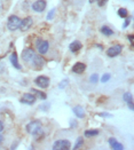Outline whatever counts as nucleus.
I'll use <instances>...</instances> for the list:
<instances>
[{
    "label": "nucleus",
    "instance_id": "nucleus-33",
    "mask_svg": "<svg viewBox=\"0 0 134 150\" xmlns=\"http://www.w3.org/2000/svg\"><path fill=\"white\" fill-rule=\"evenodd\" d=\"M96 0H89V4H93V2H95Z\"/></svg>",
    "mask_w": 134,
    "mask_h": 150
},
{
    "label": "nucleus",
    "instance_id": "nucleus-13",
    "mask_svg": "<svg viewBox=\"0 0 134 150\" xmlns=\"http://www.w3.org/2000/svg\"><path fill=\"white\" fill-rule=\"evenodd\" d=\"M123 99L124 101L127 103V105H128V108L131 109V110H133L134 109V104H133V96H132V94L131 93H124V95H123Z\"/></svg>",
    "mask_w": 134,
    "mask_h": 150
},
{
    "label": "nucleus",
    "instance_id": "nucleus-19",
    "mask_svg": "<svg viewBox=\"0 0 134 150\" xmlns=\"http://www.w3.org/2000/svg\"><path fill=\"white\" fill-rule=\"evenodd\" d=\"M86 138H93V137H96L99 134V131L98 129H87L84 132Z\"/></svg>",
    "mask_w": 134,
    "mask_h": 150
},
{
    "label": "nucleus",
    "instance_id": "nucleus-27",
    "mask_svg": "<svg viewBox=\"0 0 134 150\" xmlns=\"http://www.w3.org/2000/svg\"><path fill=\"white\" fill-rule=\"evenodd\" d=\"M99 116H101V117H104V118H108V117H112V115L111 113H108V112H100L99 113Z\"/></svg>",
    "mask_w": 134,
    "mask_h": 150
},
{
    "label": "nucleus",
    "instance_id": "nucleus-16",
    "mask_svg": "<svg viewBox=\"0 0 134 150\" xmlns=\"http://www.w3.org/2000/svg\"><path fill=\"white\" fill-rule=\"evenodd\" d=\"M72 111L78 118H84V117H85V110H84L83 107H80V105H76V107H73Z\"/></svg>",
    "mask_w": 134,
    "mask_h": 150
},
{
    "label": "nucleus",
    "instance_id": "nucleus-5",
    "mask_svg": "<svg viewBox=\"0 0 134 150\" xmlns=\"http://www.w3.org/2000/svg\"><path fill=\"white\" fill-rule=\"evenodd\" d=\"M36 45H37V50H38L40 55H44V54H46L48 52V48H49L48 41H46V40H38L36 42Z\"/></svg>",
    "mask_w": 134,
    "mask_h": 150
},
{
    "label": "nucleus",
    "instance_id": "nucleus-2",
    "mask_svg": "<svg viewBox=\"0 0 134 150\" xmlns=\"http://www.w3.org/2000/svg\"><path fill=\"white\" fill-rule=\"evenodd\" d=\"M71 148V143L69 140H57L53 144L54 150H69Z\"/></svg>",
    "mask_w": 134,
    "mask_h": 150
},
{
    "label": "nucleus",
    "instance_id": "nucleus-18",
    "mask_svg": "<svg viewBox=\"0 0 134 150\" xmlns=\"http://www.w3.org/2000/svg\"><path fill=\"white\" fill-rule=\"evenodd\" d=\"M101 33H103V35H104V36H107V37H110V36H112V35H113V31L110 29L109 26L103 25V26L101 28Z\"/></svg>",
    "mask_w": 134,
    "mask_h": 150
},
{
    "label": "nucleus",
    "instance_id": "nucleus-20",
    "mask_svg": "<svg viewBox=\"0 0 134 150\" xmlns=\"http://www.w3.org/2000/svg\"><path fill=\"white\" fill-rule=\"evenodd\" d=\"M32 93H35L36 95H38V98L41 99V100H46V98H47V95L44 92H40L38 89H35V88H32Z\"/></svg>",
    "mask_w": 134,
    "mask_h": 150
},
{
    "label": "nucleus",
    "instance_id": "nucleus-10",
    "mask_svg": "<svg viewBox=\"0 0 134 150\" xmlns=\"http://www.w3.org/2000/svg\"><path fill=\"white\" fill-rule=\"evenodd\" d=\"M32 62H33V67L36 69H41L44 65H45V59L41 56V55H35L33 59H32Z\"/></svg>",
    "mask_w": 134,
    "mask_h": 150
},
{
    "label": "nucleus",
    "instance_id": "nucleus-7",
    "mask_svg": "<svg viewBox=\"0 0 134 150\" xmlns=\"http://www.w3.org/2000/svg\"><path fill=\"white\" fill-rule=\"evenodd\" d=\"M35 55H36V52L32 48H26L22 52V59H23V61L28 63L32 62V59H33Z\"/></svg>",
    "mask_w": 134,
    "mask_h": 150
},
{
    "label": "nucleus",
    "instance_id": "nucleus-3",
    "mask_svg": "<svg viewBox=\"0 0 134 150\" xmlns=\"http://www.w3.org/2000/svg\"><path fill=\"white\" fill-rule=\"evenodd\" d=\"M33 24V20H32V17H30V16H26L25 18L23 20H21V24H20V30L22 31V32H26L31 26Z\"/></svg>",
    "mask_w": 134,
    "mask_h": 150
},
{
    "label": "nucleus",
    "instance_id": "nucleus-26",
    "mask_svg": "<svg viewBox=\"0 0 134 150\" xmlns=\"http://www.w3.org/2000/svg\"><path fill=\"white\" fill-rule=\"evenodd\" d=\"M54 15H55V9L53 8V9H50V12H49L48 15H47V20H52V18L54 17Z\"/></svg>",
    "mask_w": 134,
    "mask_h": 150
},
{
    "label": "nucleus",
    "instance_id": "nucleus-23",
    "mask_svg": "<svg viewBox=\"0 0 134 150\" xmlns=\"http://www.w3.org/2000/svg\"><path fill=\"white\" fill-rule=\"evenodd\" d=\"M89 80H91V83L92 84H96L99 81V76L96 74H94V75L91 76V78H89Z\"/></svg>",
    "mask_w": 134,
    "mask_h": 150
},
{
    "label": "nucleus",
    "instance_id": "nucleus-9",
    "mask_svg": "<svg viewBox=\"0 0 134 150\" xmlns=\"http://www.w3.org/2000/svg\"><path fill=\"white\" fill-rule=\"evenodd\" d=\"M46 8V1L45 0H37L32 5V9L37 13H43Z\"/></svg>",
    "mask_w": 134,
    "mask_h": 150
},
{
    "label": "nucleus",
    "instance_id": "nucleus-6",
    "mask_svg": "<svg viewBox=\"0 0 134 150\" xmlns=\"http://www.w3.org/2000/svg\"><path fill=\"white\" fill-rule=\"evenodd\" d=\"M35 84L40 88H47L49 86V78L46 76H39L35 79Z\"/></svg>",
    "mask_w": 134,
    "mask_h": 150
},
{
    "label": "nucleus",
    "instance_id": "nucleus-17",
    "mask_svg": "<svg viewBox=\"0 0 134 150\" xmlns=\"http://www.w3.org/2000/svg\"><path fill=\"white\" fill-rule=\"evenodd\" d=\"M69 48L70 50L72 52V53H77V52H79V50H82V42H79V41H73L70 44V46H69Z\"/></svg>",
    "mask_w": 134,
    "mask_h": 150
},
{
    "label": "nucleus",
    "instance_id": "nucleus-14",
    "mask_svg": "<svg viewBox=\"0 0 134 150\" xmlns=\"http://www.w3.org/2000/svg\"><path fill=\"white\" fill-rule=\"evenodd\" d=\"M9 61H11V63H12L13 67H14L15 69H17V70H21V69H22L21 64L18 62V57H17V54H16V53H13L12 55L9 56Z\"/></svg>",
    "mask_w": 134,
    "mask_h": 150
},
{
    "label": "nucleus",
    "instance_id": "nucleus-32",
    "mask_svg": "<svg viewBox=\"0 0 134 150\" xmlns=\"http://www.w3.org/2000/svg\"><path fill=\"white\" fill-rule=\"evenodd\" d=\"M2 141H4V137H2V135H1V134H0V144H1V143H2Z\"/></svg>",
    "mask_w": 134,
    "mask_h": 150
},
{
    "label": "nucleus",
    "instance_id": "nucleus-30",
    "mask_svg": "<svg viewBox=\"0 0 134 150\" xmlns=\"http://www.w3.org/2000/svg\"><path fill=\"white\" fill-rule=\"evenodd\" d=\"M130 25V18H128V16L126 17V21H125V23H124V25H123V28L125 29V28H127Z\"/></svg>",
    "mask_w": 134,
    "mask_h": 150
},
{
    "label": "nucleus",
    "instance_id": "nucleus-25",
    "mask_svg": "<svg viewBox=\"0 0 134 150\" xmlns=\"http://www.w3.org/2000/svg\"><path fill=\"white\" fill-rule=\"evenodd\" d=\"M68 84H69V81H68V79H65L64 81H61V83L59 84V88H61V89H63V88L65 87V86H67Z\"/></svg>",
    "mask_w": 134,
    "mask_h": 150
},
{
    "label": "nucleus",
    "instance_id": "nucleus-22",
    "mask_svg": "<svg viewBox=\"0 0 134 150\" xmlns=\"http://www.w3.org/2000/svg\"><path fill=\"white\" fill-rule=\"evenodd\" d=\"M83 144H84V139L82 138V137H79V138L77 139V141H76V144L73 146V149H78V148H80Z\"/></svg>",
    "mask_w": 134,
    "mask_h": 150
},
{
    "label": "nucleus",
    "instance_id": "nucleus-24",
    "mask_svg": "<svg viewBox=\"0 0 134 150\" xmlns=\"http://www.w3.org/2000/svg\"><path fill=\"white\" fill-rule=\"evenodd\" d=\"M110 79V74H104V75L101 77V81L102 83H107V81H109Z\"/></svg>",
    "mask_w": 134,
    "mask_h": 150
},
{
    "label": "nucleus",
    "instance_id": "nucleus-31",
    "mask_svg": "<svg viewBox=\"0 0 134 150\" xmlns=\"http://www.w3.org/2000/svg\"><path fill=\"white\" fill-rule=\"evenodd\" d=\"M4 129V124H2V122H0V132Z\"/></svg>",
    "mask_w": 134,
    "mask_h": 150
},
{
    "label": "nucleus",
    "instance_id": "nucleus-15",
    "mask_svg": "<svg viewBox=\"0 0 134 150\" xmlns=\"http://www.w3.org/2000/svg\"><path fill=\"white\" fill-rule=\"evenodd\" d=\"M109 144H110V147L115 150H123L124 149V147H123L122 143H119V142H118L115 138L109 139Z\"/></svg>",
    "mask_w": 134,
    "mask_h": 150
},
{
    "label": "nucleus",
    "instance_id": "nucleus-4",
    "mask_svg": "<svg viewBox=\"0 0 134 150\" xmlns=\"http://www.w3.org/2000/svg\"><path fill=\"white\" fill-rule=\"evenodd\" d=\"M41 128V123L39 120H33V122H30L28 125H26V132L30 133L31 135H33L38 129Z\"/></svg>",
    "mask_w": 134,
    "mask_h": 150
},
{
    "label": "nucleus",
    "instance_id": "nucleus-28",
    "mask_svg": "<svg viewBox=\"0 0 134 150\" xmlns=\"http://www.w3.org/2000/svg\"><path fill=\"white\" fill-rule=\"evenodd\" d=\"M96 1H98V5L100 7H103V6L108 2V0H96Z\"/></svg>",
    "mask_w": 134,
    "mask_h": 150
},
{
    "label": "nucleus",
    "instance_id": "nucleus-1",
    "mask_svg": "<svg viewBox=\"0 0 134 150\" xmlns=\"http://www.w3.org/2000/svg\"><path fill=\"white\" fill-rule=\"evenodd\" d=\"M21 24V18L16 15H11L8 17V21H7V28L9 31H15L20 28Z\"/></svg>",
    "mask_w": 134,
    "mask_h": 150
},
{
    "label": "nucleus",
    "instance_id": "nucleus-29",
    "mask_svg": "<svg viewBox=\"0 0 134 150\" xmlns=\"http://www.w3.org/2000/svg\"><path fill=\"white\" fill-rule=\"evenodd\" d=\"M127 39L130 40V42H131V46H133V45H134V41H133L134 37H133V35H128V36H127Z\"/></svg>",
    "mask_w": 134,
    "mask_h": 150
},
{
    "label": "nucleus",
    "instance_id": "nucleus-11",
    "mask_svg": "<svg viewBox=\"0 0 134 150\" xmlns=\"http://www.w3.org/2000/svg\"><path fill=\"white\" fill-rule=\"evenodd\" d=\"M72 72L74 74H78V75H80V74H83L84 71L86 70V64L85 63H82V62H77L74 63L72 65Z\"/></svg>",
    "mask_w": 134,
    "mask_h": 150
},
{
    "label": "nucleus",
    "instance_id": "nucleus-8",
    "mask_svg": "<svg viewBox=\"0 0 134 150\" xmlns=\"http://www.w3.org/2000/svg\"><path fill=\"white\" fill-rule=\"evenodd\" d=\"M122 50H123V47L121 45H115V46L110 47L109 50H107V55L109 57H116V56H118L122 53Z\"/></svg>",
    "mask_w": 134,
    "mask_h": 150
},
{
    "label": "nucleus",
    "instance_id": "nucleus-12",
    "mask_svg": "<svg viewBox=\"0 0 134 150\" xmlns=\"http://www.w3.org/2000/svg\"><path fill=\"white\" fill-rule=\"evenodd\" d=\"M21 102L25 103V104H33L36 102V96L33 94H31V93H26L21 99Z\"/></svg>",
    "mask_w": 134,
    "mask_h": 150
},
{
    "label": "nucleus",
    "instance_id": "nucleus-21",
    "mask_svg": "<svg viewBox=\"0 0 134 150\" xmlns=\"http://www.w3.org/2000/svg\"><path fill=\"white\" fill-rule=\"evenodd\" d=\"M117 14H118L119 17H122V18H126V17L128 16V12H127V9H125V8H119Z\"/></svg>",
    "mask_w": 134,
    "mask_h": 150
}]
</instances>
